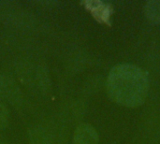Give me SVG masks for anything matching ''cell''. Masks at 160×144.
Masks as SVG:
<instances>
[{"label":"cell","mask_w":160,"mask_h":144,"mask_svg":"<svg viewBox=\"0 0 160 144\" xmlns=\"http://www.w3.org/2000/svg\"><path fill=\"white\" fill-rule=\"evenodd\" d=\"M107 92L112 100L126 106L137 107L147 97L150 81L148 73L132 64L114 66L107 78Z\"/></svg>","instance_id":"obj_1"},{"label":"cell","mask_w":160,"mask_h":144,"mask_svg":"<svg viewBox=\"0 0 160 144\" xmlns=\"http://www.w3.org/2000/svg\"><path fill=\"white\" fill-rule=\"evenodd\" d=\"M98 140L97 130L89 124L80 125L76 128L73 136L74 144H98Z\"/></svg>","instance_id":"obj_2"},{"label":"cell","mask_w":160,"mask_h":144,"mask_svg":"<svg viewBox=\"0 0 160 144\" xmlns=\"http://www.w3.org/2000/svg\"><path fill=\"white\" fill-rule=\"evenodd\" d=\"M0 97L6 100L13 102H15L20 97L18 87L8 77L0 76Z\"/></svg>","instance_id":"obj_3"},{"label":"cell","mask_w":160,"mask_h":144,"mask_svg":"<svg viewBox=\"0 0 160 144\" xmlns=\"http://www.w3.org/2000/svg\"><path fill=\"white\" fill-rule=\"evenodd\" d=\"M87 8H89L94 16L99 21L107 22L111 16V7L109 5L100 1H90L87 2Z\"/></svg>","instance_id":"obj_4"},{"label":"cell","mask_w":160,"mask_h":144,"mask_svg":"<svg viewBox=\"0 0 160 144\" xmlns=\"http://www.w3.org/2000/svg\"><path fill=\"white\" fill-rule=\"evenodd\" d=\"M144 14L153 23H160V0H151L144 5Z\"/></svg>","instance_id":"obj_5"},{"label":"cell","mask_w":160,"mask_h":144,"mask_svg":"<svg viewBox=\"0 0 160 144\" xmlns=\"http://www.w3.org/2000/svg\"><path fill=\"white\" fill-rule=\"evenodd\" d=\"M9 122V112L8 109L0 104V130L5 129Z\"/></svg>","instance_id":"obj_6"}]
</instances>
